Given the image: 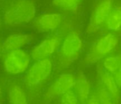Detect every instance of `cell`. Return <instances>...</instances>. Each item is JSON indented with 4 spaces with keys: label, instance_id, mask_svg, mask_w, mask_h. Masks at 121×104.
Listing matches in <instances>:
<instances>
[{
    "label": "cell",
    "instance_id": "20",
    "mask_svg": "<svg viewBox=\"0 0 121 104\" xmlns=\"http://www.w3.org/2000/svg\"><path fill=\"white\" fill-rule=\"evenodd\" d=\"M84 104H101L99 101L96 93H92Z\"/></svg>",
    "mask_w": 121,
    "mask_h": 104
},
{
    "label": "cell",
    "instance_id": "24",
    "mask_svg": "<svg viewBox=\"0 0 121 104\" xmlns=\"http://www.w3.org/2000/svg\"><path fill=\"white\" fill-rule=\"evenodd\" d=\"M1 52H2V51L1 50V49H0V55H1Z\"/></svg>",
    "mask_w": 121,
    "mask_h": 104
},
{
    "label": "cell",
    "instance_id": "1",
    "mask_svg": "<svg viewBox=\"0 0 121 104\" xmlns=\"http://www.w3.org/2000/svg\"><path fill=\"white\" fill-rule=\"evenodd\" d=\"M85 47V39L80 29L74 28L64 34L59 52L54 58L56 69L70 68L80 59Z\"/></svg>",
    "mask_w": 121,
    "mask_h": 104
},
{
    "label": "cell",
    "instance_id": "21",
    "mask_svg": "<svg viewBox=\"0 0 121 104\" xmlns=\"http://www.w3.org/2000/svg\"><path fill=\"white\" fill-rule=\"evenodd\" d=\"M2 90H1V87H0V98H1V96H2Z\"/></svg>",
    "mask_w": 121,
    "mask_h": 104
},
{
    "label": "cell",
    "instance_id": "8",
    "mask_svg": "<svg viewBox=\"0 0 121 104\" xmlns=\"http://www.w3.org/2000/svg\"><path fill=\"white\" fill-rule=\"evenodd\" d=\"M115 5L114 0H98L93 6L85 30L88 35L100 34Z\"/></svg>",
    "mask_w": 121,
    "mask_h": 104
},
{
    "label": "cell",
    "instance_id": "11",
    "mask_svg": "<svg viewBox=\"0 0 121 104\" xmlns=\"http://www.w3.org/2000/svg\"><path fill=\"white\" fill-rule=\"evenodd\" d=\"M98 75L100 85L105 87L119 104L121 99L120 87L116 81L114 75L105 71L99 65L98 67Z\"/></svg>",
    "mask_w": 121,
    "mask_h": 104
},
{
    "label": "cell",
    "instance_id": "19",
    "mask_svg": "<svg viewBox=\"0 0 121 104\" xmlns=\"http://www.w3.org/2000/svg\"><path fill=\"white\" fill-rule=\"evenodd\" d=\"M119 54V65L118 67V70L115 74H114V77L115 78V80L118 83V86L121 88V52Z\"/></svg>",
    "mask_w": 121,
    "mask_h": 104
},
{
    "label": "cell",
    "instance_id": "3",
    "mask_svg": "<svg viewBox=\"0 0 121 104\" xmlns=\"http://www.w3.org/2000/svg\"><path fill=\"white\" fill-rule=\"evenodd\" d=\"M120 44L119 34L106 31L100 33L85 52L83 64L87 66L98 65L105 57L115 53Z\"/></svg>",
    "mask_w": 121,
    "mask_h": 104
},
{
    "label": "cell",
    "instance_id": "10",
    "mask_svg": "<svg viewBox=\"0 0 121 104\" xmlns=\"http://www.w3.org/2000/svg\"><path fill=\"white\" fill-rule=\"evenodd\" d=\"M76 74L72 72H63L50 84L45 92V98L48 100L59 98L66 92L74 89Z\"/></svg>",
    "mask_w": 121,
    "mask_h": 104
},
{
    "label": "cell",
    "instance_id": "14",
    "mask_svg": "<svg viewBox=\"0 0 121 104\" xmlns=\"http://www.w3.org/2000/svg\"><path fill=\"white\" fill-rule=\"evenodd\" d=\"M8 99L9 104H29L25 87L18 83H14L9 86Z\"/></svg>",
    "mask_w": 121,
    "mask_h": 104
},
{
    "label": "cell",
    "instance_id": "17",
    "mask_svg": "<svg viewBox=\"0 0 121 104\" xmlns=\"http://www.w3.org/2000/svg\"><path fill=\"white\" fill-rule=\"evenodd\" d=\"M96 93L101 104H119L115 100L112 95L101 85L98 86Z\"/></svg>",
    "mask_w": 121,
    "mask_h": 104
},
{
    "label": "cell",
    "instance_id": "2",
    "mask_svg": "<svg viewBox=\"0 0 121 104\" xmlns=\"http://www.w3.org/2000/svg\"><path fill=\"white\" fill-rule=\"evenodd\" d=\"M38 14L35 0H13L5 9L2 21L10 28L31 26Z\"/></svg>",
    "mask_w": 121,
    "mask_h": 104
},
{
    "label": "cell",
    "instance_id": "16",
    "mask_svg": "<svg viewBox=\"0 0 121 104\" xmlns=\"http://www.w3.org/2000/svg\"><path fill=\"white\" fill-rule=\"evenodd\" d=\"M99 66L106 72L114 75L119 65V54L113 53L105 57L99 64Z\"/></svg>",
    "mask_w": 121,
    "mask_h": 104
},
{
    "label": "cell",
    "instance_id": "15",
    "mask_svg": "<svg viewBox=\"0 0 121 104\" xmlns=\"http://www.w3.org/2000/svg\"><path fill=\"white\" fill-rule=\"evenodd\" d=\"M104 30L119 34L121 33V4L115 5L104 25Z\"/></svg>",
    "mask_w": 121,
    "mask_h": 104
},
{
    "label": "cell",
    "instance_id": "22",
    "mask_svg": "<svg viewBox=\"0 0 121 104\" xmlns=\"http://www.w3.org/2000/svg\"><path fill=\"white\" fill-rule=\"evenodd\" d=\"M1 24H2V20H1V18H0V27H1Z\"/></svg>",
    "mask_w": 121,
    "mask_h": 104
},
{
    "label": "cell",
    "instance_id": "23",
    "mask_svg": "<svg viewBox=\"0 0 121 104\" xmlns=\"http://www.w3.org/2000/svg\"><path fill=\"white\" fill-rule=\"evenodd\" d=\"M1 44H2V41L0 40V49H1Z\"/></svg>",
    "mask_w": 121,
    "mask_h": 104
},
{
    "label": "cell",
    "instance_id": "6",
    "mask_svg": "<svg viewBox=\"0 0 121 104\" xmlns=\"http://www.w3.org/2000/svg\"><path fill=\"white\" fill-rule=\"evenodd\" d=\"M3 53L4 69L9 75L24 76L33 61L28 49L15 50Z\"/></svg>",
    "mask_w": 121,
    "mask_h": 104
},
{
    "label": "cell",
    "instance_id": "12",
    "mask_svg": "<svg viewBox=\"0 0 121 104\" xmlns=\"http://www.w3.org/2000/svg\"><path fill=\"white\" fill-rule=\"evenodd\" d=\"M74 91L82 104H84L92 94V87L90 80L83 71L76 74V83Z\"/></svg>",
    "mask_w": 121,
    "mask_h": 104
},
{
    "label": "cell",
    "instance_id": "7",
    "mask_svg": "<svg viewBox=\"0 0 121 104\" xmlns=\"http://www.w3.org/2000/svg\"><path fill=\"white\" fill-rule=\"evenodd\" d=\"M63 34L60 33L44 35L37 40L28 50L33 61L48 58L54 59L57 54Z\"/></svg>",
    "mask_w": 121,
    "mask_h": 104
},
{
    "label": "cell",
    "instance_id": "13",
    "mask_svg": "<svg viewBox=\"0 0 121 104\" xmlns=\"http://www.w3.org/2000/svg\"><path fill=\"white\" fill-rule=\"evenodd\" d=\"M85 0H52V5L65 14L76 15L80 11Z\"/></svg>",
    "mask_w": 121,
    "mask_h": 104
},
{
    "label": "cell",
    "instance_id": "5",
    "mask_svg": "<svg viewBox=\"0 0 121 104\" xmlns=\"http://www.w3.org/2000/svg\"><path fill=\"white\" fill-rule=\"evenodd\" d=\"M65 20V14L59 11H46L38 14L30 26L35 33L47 35L60 33Z\"/></svg>",
    "mask_w": 121,
    "mask_h": 104
},
{
    "label": "cell",
    "instance_id": "4",
    "mask_svg": "<svg viewBox=\"0 0 121 104\" xmlns=\"http://www.w3.org/2000/svg\"><path fill=\"white\" fill-rule=\"evenodd\" d=\"M55 70L56 67L53 58L34 60L23 76L22 81L27 88H37L44 84Z\"/></svg>",
    "mask_w": 121,
    "mask_h": 104
},
{
    "label": "cell",
    "instance_id": "18",
    "mask_svg": "<svg viewBox=\"0 0 121 104\" xmlns=\"http://www.w3.org/2000/svg\"><path fill=\"white\" fill-rule=\"evenodd\" d=\"M59 99L60 104H82L74 89L66 92Z\"/></svg>",
    "mask_w": 121,
    "mask_h": 104
},
{
    "label": "cell",
    "instance_id": "9",
    "mask_svg": "<svg viewBox=\"0 0 121 104\" xmlns=\"http://www.w3.org/2000/svg\"><path fill=\"white\" fill-rule=\"evenodd\" d=\"M35 33L30 31H17L9 33L2 41V53L19 49H29L37 41Z\"/></svg>",
    "mask_w": 121,
    "mask_h": 104
}]
</instances>
